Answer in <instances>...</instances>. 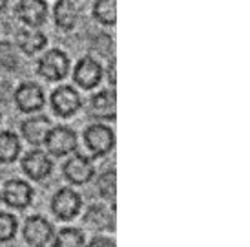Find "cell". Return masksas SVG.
Masks as SVG:
<instances>
[{"label": "cell", "instance_id": "obj_1", "mask_svg": "<svg viewBox=\"0 0 250 247\" xmlns=\"http://www.w3.org/2000/svg\"><path fill=\"white\" fill-rule=\"evenodd\" d=\"M37 70L46 81H62L70 71V59L62 49H49L39 61Z\"/></svg>", "mask_w": 250, "mask_h": 247}, {"label": "cell", "instance_id": "obj_4", "mask_svg": "<svg viewBox=\"0 0 250 247\" xmlns=\"http://www.w3.org/2000/svg\"><path fill=\"white\" fill-rule=\"evenodd\" d=\"M22 233H24L26 244L33 247L48 246L55 238L53 225L46 218H42V216H29L26 220V224H24V231Z\"/></svg>", "mask_w": 250, "mask_h": 247}, {"label": "cell", "instance_id": "obj_7", "mask_svg": "<svg viewBox=\"0 0 250 247\" xmlns=\"http://www.w3.org/2000/svg\"><path fill=\"white\" fill-rule=\"evenodd\" d=\"M64 176L70 183L84 185L95 176V167L90 157L83 154H73L64 163Z\"/></svg>", "mask_w": 250, "mask_h": 247}, {"label": "cell", "instance_id": "obj_21", "mask_svg": "<svg viewBox=\"0 0 250 247\" xmlns=\"http://www.w3.org/2000/svg\"><path fill=\"white\" fill-rule=\"evenodd\" d=\"M115 169H110L103 172L101 178H99V192H101V196L104 198V200H115V191H117V185H115Z\"/></svg>", "mask_w": 250, "mask_h": 247}, {"label": "cell", "instance_id": "obj_14", "mask_svg": "<svg viewBox=\"0 0 250 247\" xmlns=\"http://www.w3.org/2000/svg\"><path fill=\"white\" fill-rule=\"evenodd\" d=\"M115 105H117L115 90H103L91 97L90 112L95 119L115 121Z\"/></svg>", "mask_w": 250, "mask_h": 247}, {"label": "cell", "instance_id": "obj_20", "mask_svg": "<svg viewBox=\"0 0 250 247\" xmlns=\"http://www.w3.org/2000/svg\"><path fill=\"white\" fill-rule=\"evenodd\" d=\"M57 247H81L86 244L84 240V233L81 229H75V227H64L59 231L55 238H53Z\"/></svg>", "mask_w": 250, "mask_h": 247}, {"label": "cell", "instance_id": "obj_19", "mask_svg": "<svg viewBox=\"0 0 250 247\" xmlns=\"http://www.w3.org/2000/svg\"><path fill=\"white\" fill-rule=\"evenodd\" d=\"M93 17L104 26H113L117 22V0H95Z\"/></svg>", "mask_w": 250, "mask_h": 247}, {"label": "cell", "instance_id": "obj_11", "mask_svg": "<svg viewBox=\"0 0 250 247\" xmlns=\"http://www.w3.org/2000/svg\"><path fill=\"white\" fill-rule=\"evenodd\" d=\"M2 198L9 207L15 209H26L33 202V189L22 180H11L7 181L2 192Z\"/></svg>", "mask_w": 250, "mask_h": 247}, {"label": "cell", "instance_id": "obj_18", "mask_svg": "<svg viewBox=\"0 0 250 247\" xmlns=\"http://www.w3.org/2000/svg\"><path fill=\"white\" fill-rule=\"evenodd\" d=\"M21 154V139L13 132L0 134V163H13Z\"/></svg>", "mask_w": 250, "mask_h": 247}, {"label": "cell", "instance_id": "obj_13", "mask_svg": "<svg viewBox=\"0 0 250 247\" xmlns=\"http://www.w3.org/2000/svg\"><path fill=\"white\" fill-rule=\"evenodd\" d=\"M17 17L26 26L37 28L44 24L48 17V4L44 0H21L17 6Z\"/></svg>", "mask_w": 250, "mask_h": 247}, {"label": "cell", "instance_id": "obj_3", "mask_svg": "<svg viewBox=\"0 0 250 247\" xmlns=\"http://www.w3.org/2000/svg\"><path fill=\"white\" fill-rule=\"evenodd\" d=\"M84 143L93 156H106L115 147V134L110 127L95 123L84 130Z\"/></svg>", "mask_w": 250, "mask_h": 247}, {"label": "cell", "instance_id": "obj_23", "mask_svg": "<svg viewBox=\"0 0 250 247\" xmlns=\"http://www.w3.org/2000/svg\"><path fill=\"white\" fill-rule=\"evenodd\" d=\"M19 64L17 51L9 43H0V68L4 70H15Z\"/></svg>", "mask_w": 250, "mask_h": 247}, {"label": "cell", "instance_id": "obj_10", "mask_svg": "<svg viewBox=\"0 0 250 247\" xmlns=\"http://www.w3.org/2000/svg\"><path fill=\"white\" fill-rule=\"evenodd\" d=\"M22 170L28 174L31 180H37V181H42L51 174L53 170V163L48 157L46 152H42L39 148L31 150L24 156L22 159Z\"/></svg>", "mask_w": 250, "mask_h": 247}, {"label": "cell", "instance_id": "obj_9", "mask_svg": "<svg viewBox=\"0 0 250 247\" xmlns=\"http://www.w3.org/2000/svg\"><path fill=\"white\" fill-rule=\"evenodd\" d=\"M15 105L19 106L21 112L33 113L39 112L44 106V92L35 83H24L15 92Z\"/></svg>", "mask_w": 250, "mask_h": 247}, {"label": "cell", "instance_id": "obj_6", "mask_svg": "<svg viewBox=\"0 0 250 247\" xmlns=\"http://www.w3.org/2000/svg\"><path fill=\"white\" fill-rule=\"evenodd\" d=\"M81 95L71 86H61L51 93V108L59 117H70L81 110Z\"/></svg>", "mask_w": 250, "mask_h": 247}, {"label": "cell", "instance_id": "obj_25", "mask_svg": "<svg viewBox=\"0 0 250 247\" xmlns=\"http://www.w3.org/2000/svg\"><path fill=\"white\" fill-rule=\"evenodd\" d=\"M108 81H110V85H113V86L117 83V77H115V59H111L110 66H108Z\"/></svg>", "mask_w": 250, "mask_h": 247}, {"label": "cell", "instance_id": "obj_24", "mask_svg": "<svg viewBox=\"0 0 250 247\" xmlns=\"http://www.w3.org/2000/svg\"><path fill=\"white\" fill-rule=\"evenodd\" d=\"M90 246H93V247H97V246L113 247V246H115V240H113V238H106V236H95V238L90 242Z\"/></svg>", "mask_w": 250, "mask_h": 247}, {"label": "cell", "instance_id": "obj_15", "mask_svg": "<svg viewBox=\"0 0 250 247\" xmlns=\"http://www.w3.org/2000/svg\"><path fill=\"white\" fill-rule=\"evenodd\" d=\"M49 128H51V123H49V119L44 117V115L26 119L21 125L24 139L28 143H31V145H42L44 139H46V135H48Z\"/></svg>", "mask_w": 250, "mask_h": 247}, {"label": "cell", "instance_id": "obj_17", "mask_svg": "<svg viewBox=\"0 0 250 247\" xmlns=\"http://www.w3.org/2000/svg\"><path fill=\"white\" fill-rule=\"evenodd\" d=\"M17 44L26 55H33L37 51L46 48L48 39L41 31H19L17 33Z\"/></svg>", "mask_w": 250, "mask_h": 247}, {"label": "cell", "instance_id": "obj_16", "mask_svg": "<svg viewBox=\"0 0 250 247\" xmlns=\"http://www.w3.org/2000/svg\"><path fill=\"white\" fill-rule=\"evenodd\" d=\"M53 19L55 24L64 31H70L75 28L77 19H79V9H77L73 0H59L53 7Z\"/></svg>", "mask_w": 250, "mask_h": 247}, {"label": "cell", "instance_id": "obj_22", "mask_svg": "<svg viewBox=\"0 0 250 247\" xmlns=\"http://www.w3.org/2000/svg\"><path fill=\"white\" fill-rule=\"evenodd\" d=\"M19 229V222L9 212H0V244L7 240H13Z\"/></svg>", "mask_w": 250, "mask_h": 247}, {"label": "cell", "instance_id": "obj_12", "mask_svg": "<svg viewBox=\"0 0 250 247\" xmlns=\"http://www.w3.org/2000/svg\"><path fill=\"white\" fill-rule=\"evenodd\" d=\"M84 224L93 231H113L115 229V203L108 211L104 205H90L84 212Z\"/></svg>", "mask_w": 250, "mask_h": 247}, {"label": "cell", "instance_id": "obj_26", "mask_svg": "<svg viewBox=\"0 0 250 247\" xmlns=\"http://www.w3.org/2000/svg\"><path fill=\"white\" fill-rule=\"evenodd\" d=\"M7 7V0H0V11H4Z\"/></svg>", "mask_w": 250, "mask_h": 247}, {"label": "cell", "instance_id": "obj_5", "mask_svg": "<svg viewBox=\"0 0 250 247\" xmlns=\"http://www.w3.org/2000/svg\"><path fill=\"white\" fill-rule=\"evenodd\" d=\"M83 207V200L79 196V192H75L70 187H64L61 191L57 192L53 200H51V211L59 220H68L75 218L79 211Z\"/></svg>", "mask_w": 250, "mask_h": 247}, {"label": "cell", "instance_id": "obj_8", "mask_svg": "<svg viewBox=\"0 0 250 247\" xmlns=\"http://www.w3.org/2000/svg\"><path fill=\"white\" fill-rule=\"evenodd\" d=\"M73 79L81 88L91 90V88L99 86V83L103 81V66L95 59L84 57L77 63L75 70H73Z\"/></svg>", "mask_w": 250, "mask_h": 247}, {"label": "cell", "instance_id": "obj_2", "mask_svg": "<svg viewBox=\"0 0 250 247\" xmlns=\"http://www.w3.org/2000/svg\"><path fill=\"white\" fill-rule=\"evenodd\" d=\"M48 152L55 157L68 156L77 150V134L70 127H51L44 139Z\"/></svg>", "mask_w": 250, "mask_h": 247}]
</instances>
